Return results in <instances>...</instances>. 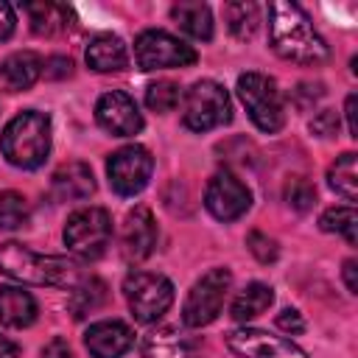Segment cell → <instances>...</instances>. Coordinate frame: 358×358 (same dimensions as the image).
Masks as SVG:
<instances>
[{
    "label": "cell",
    "mask_w": 358,
    "mask_h": 358,
    "mask_svg": "<svg viewBox=\"0 0 358 358\" xmlns=\"http://www.w3.org/2000/svg\"><path fill=\"white\" fill-rule=\"evenodd\" d=\"M154 171V157L143 145H123L106 159V176L117 196H137Z\"/></svg>",
    "instance_id": "30bf717a"
},
{
    "label": "cell",
    "mask_w": 358,
    "mask_h": 358,
    "mask_svg": "<svg viewBox=\"0 0 358 358\" xmlns=\"http://www.w3.org/2000/svg\"><path fill=\"white\" fill-rule=\"evenodd\" d=\"M0 358H20V347L6 336H0Z\"/></svg>",
    "instance_id": "f35d334b"
},
{
    "label": "cell",
    "mask_w": 358,
    "mask_h": 358,
    "mask_svg": "<svg viewBox=\"0 0 358 358\" xmlns=\"http://www.w3.org/2000/svg\"><path fill=\"white\" fill-rule=\"evenodd\" d=\"M238 98L246 106L252 123L260 131H280L285 123V106H282V95L277 90V81L263 76V73H243L238 76Z\"/></svg>",
    "instance_id": "277c9868"
},
{
    "label": "cell",
    "mask_w": 358,
    "mask_h": 358,
    "mask_svg": "<svg viewBox=\"0 0 358 358\" xmlns=\"http://www.w3.org/2000/svg\"><path fill=\"white\" fill-rule=\"evenodd\" d=\"M193 62H196V50L168 31L148 28L134 39V64L145 73L165 67H187Z\"/></svg>",
    "instance_id": "ba28073f"
},
{
    "label": "cell",
    "mask_w": 358,
    "mask_h": 358,
    "mask_svg": "<svg viewBox=\"0 0 358 358\" xmlns=\"http://www.w3.org/2000/svg\"><path fill=\"white\" fill-rule=\"evenodd\" d=\"M123 294H126L129 310L143 324L157 322L173 305V282L168 277H162V274L143 271V268H134V271L126 274Z\"/></svg>",
    "instance_id": "5b68a950"
},
{
    "label": "cell",
    "mask_w": 358,
    "mask_h": 358,
    "mask_svg": "<svg viewBox=\"0 0 358 358\" xmlns=\"http://www.w3.org/2000/svg\"><path fill=\"white\" fill-rule=\"evenodd\" d=\"M268 42L280 59L294 64H322L330 56L327 42L313 28L305 8L288 0L268 3Z\"/></svg>",
    "instance_id": "6da1fadb"
},
{
    "label": "cell",
    "mask_w": 358,
    "mask_h": 358,
    "mask_svg": "<svg viewBox=\"0 0 358 358\" xmlns=\"http://www.w3.org/2000/svg\"><path fill=\"white\" fill-rule=\"evenodd\" d=\"M112 238V218L103 207H81L64 224V243L73 255L95 260L103 255Z\"/></svg>",
    "instance_id": "52a82bcc"
},
{
    "label": "cell",
    "mask_w": 358,
    "mask_h": 358,
    "mask_svg": "<svg viewBox=\"0 0 358 358\" xmlns=\"http://www.w3.org/2000/svg\"><path fill=\"white\" fill-rule=\"evenodd\" d=\"M28 221V201L17 190L0 193V229H20Z\"/></svg>",
    "instance_id": "83f0119b"
},
{
    "label": "cell",
    "mask_w": 358,
    "mask_h": 358,
    "mask_svg": "<svg viewBox=\"0 0 358 358\" xmlns=\"http://www.w3.org/2000/svg\"><path fill=\"white\" fill-rule=\"evenodd\" d=\"M50 185H53V196L59 201H84L95 193V176H92L90 165H84V162L59 165Z\"/></svg>",
    "instance_id": "e0dca14e"
},
{
    "label": "cell",
    "mask_w": 358,
    "mask_h": 358,
    "mask_svg": "<svg viewBox=\"0 0 358 358\" xmlns=\"http://www.w3.org/2000/svg\"><path fill=\"white\" fill-rule=\"evenodd\" d=\"M319 227H322V232H341L350 246H355V241H358V235H355L358 215H355V210L350 204L347 207H327L319 215Z\"/></svg>",
    "instance_id": "4316f807"
},
{
    "label": "cell",
    "mask_w": 358,
    "mask_h": 358,
    "mask_svg": "<svg viewBox=\"0 0 358 358\" xmlns=\"http://www.w3.org/2000/svg\"><path fill=\"white\" fill-rule=\"evenodd\" d=\"M84 344L92 358H120L131 350L134 333L120 319H103L90 324V330L84 333Z\"/></svg>",
    "instance_id": "5bb4252c"
},
{
    "label": "cell",
    "mask_w": 358,
    "mask_h": 358,
    "mask_svg": "<svg viewBox=\"0 0 358 358\" xmlns=\"http://www.w3.org/2000/svg\"><path fill=\"white\" fill-rule=\"evenodd\" d=\"M31 31L39 36H59L73 25V11L59 3H28L25 6Z\"/></svg>",
    "instance_id": "44dd1931"
},
{
    "label": "cell",
    "mask_w": 358,
    "mask_h": 358,
    "mask_svg": "<svg viewBox=\"0 0 358 358\" xmlns=\"http://www.w3.org/2000/svg\"><path fill=\"white\" fill-rule=\"evenodd\" d=\"M120 246L129 260H145L157 246V224L148 207L129 210L120 232Z\"/></svg>",
    "instance_id": "9a60e30c"
},
{
    "label": "cell",
    "mask_w": 358,
    "mask_h": 358,
    "mask_svg": "<svg viewBox=\"0 0 358 358\" xmlns=\"http://www.w3.org/2000/svg\"><path fill=\"white\" fill-rule=\"evenodd\" d=\"M39 76H42V59L34 50H17V53H11L0 64V81L11 92H20V90L34 87Z\"/></svg>",
    "instance_id": "ac0fdd59"
},
{
    "label": "cell",
    "mask_w": 358,
    "mask_h": 358,
    "mask_svg": "<svg viewBox=\"0 0 358 358\" xmlns=\"http://www.w3.org/2000/svg\"><path fill=\"white\" fill-rule=\"evenodd\" d=\"M227 17V28L235 39H252L257 25H260V8L255 3H227L224 8Z\"/></svg>",
    "instance_id": "d4e9b609"
},
{
    "label": "cell",
    "mask_w": 358,
    "mask_h": 358,
    "mask_svg": "<svg viewBox=\"0 0 358 358\" xmlns=\"http://www.w3.org/2000/svg\"><path fill=\"white\" fill-rule=\"evenodd\" d=\"M310 131L319 137H333L338 131V115L333 109H322L313 120H310Z\"/></svg>",
    "instance_id": "1f68e13d"
},
{
    "label": "cell",
    "mask_w": 358,
    "mask_h": 358,
    "mask_svg": "<svg viewBox=\"0 0 358 358\" xmlns=\"http://www.w3.org/2000/svg\"><path fill=\"white\" fill-rule=\"evenodd\" d=\"M277 327H280V330H285L288 336H296V333H302V330H305V319H302V313H299V310L285 308L282 313H277Z\"/></svg>",
    "instance_id": "d6a6232c"
},
{
    "label": "cell",
    "mask_w": 358,
    "mask_h": 358,
    "mask_svg": "<svg viewBox=\"0 0 358 358\" xmlns=\"http://www.w3.org/2000/svg\"><path fill=\"white\" fill-rule=\"evenodd\" d=\"M252 204L249 187L229 171H218L204 190V207L210 210L213 218L218 221H235L241 218Z\"/></svg>",
    "instance_id": "8fae6325"
},
{
    "label": "cell",
    "mask_w": 358,
    "mask_h": 358,
    "mask_svg": "<svg viewBox=\"0 0 358 358\" xmlns=\"http://www.w3.org/2000/svg\"><path fill=\"white\" fill-rule=\"evenodd\" d=\"M227 347L241 358H308L291 338L271 336L257 327H238L227 333Z\"/></svg>",
    "instance_id": "7c38bea8"
},
{
    "label": "cell",
    "mask_w": 358,
    "mask_h": 358,
    "mask_svg": "<svg viewBox=\"0 0 358 358\" xmlns=\"http://www.w3.org/2000/svg\"><path fill=\"white\" fill-rule=\"evenodd\" d=\"M229 117H232L229 95L218 81L201 78L187 90L182 120L190 131H210L215 126L229 123Z\"/></svg>",
    "instance_id": "8992f818"
},
{
    "label": "cell",
    "mask_w": 358,
    "mask_h": 358,
    "mask_svg": "<svg viewBox=\"0 0 358 358\" xmlns=\"http://www.w3.org/2000/svg\"><path fill=\"white\" fill-rule=\"evenodd\" d=\"M87 64L98 73H117L129 64V50L123 45L120 36H112V34H98L90 39L87 45Z\"/></svg>",
    "instance_id": "d6986e66"
},
{
    "label": "cell",
    "mask_w": 358,
    "mask_h": 358,
    "mask_svg": "<svg viewBox=\"0 0 358 358\" xmlns=\"http://www.w3.org/2000/svg\"><path fill=\"white\" fill-rule=\"evenodd\" d=\"M182 101V90H179V84L176 81H157V84H151L148 90H145V106L151 109V112H173L176 109V103Z\"/></svg>",
    "instance_id": "f1b7e54d"
},
{
    "label": "cell",
    "mask_w": 358,
    "mask_h": 358,
    "mask_svg": "<svg viewBox=\"0 0 358 358\" xmlns=\"http://www.w3.org/2000/svg\"><path fill=\"white\" fill-rule=\"evenodd\" d=\"M355 271H358V263L350 257V260H344V282H347V291L350 294H358V282H355Z\"/></svg>",
    "instance_id": "74e56055"
},
{
    "label": "cell",
    "mask_w": 358,
    "mask_h": 358,
    "mask_svg": "<svg viewBox=\"0 0 358 358\" xmlns=\"http://www.w3.org/2000/svg\"><path fill=\"white\" fill-rule=\"evenodd\" d=\"M143 358H201L196 338L179 327H154L143 336Z\"/></svg>",
    "instance_id": "2e32d148"
},
{
    "label": "cell",
    "mask_w": 358,
    "mask_h": 358,
    "mask_svg": "<svg viewBox=\"0 0 358 358\" xmlns=\"http://www.w3.org/2000/svg\"><path fill=\"white\" fill-rule=\"evenodd\" d=\"M14 34V8L0 0V42H6Z\"/></svg>",
    "instance_id": "e575fe53"
},
{
    "label": "cell",
    "mask_w": 358,
    "mask_h": 358,
    "mask_svg": "<svg viewBox=\"0 0 358 358\" xmlns=\"http://www.w3.org/2000/svg\"><path fill=\"white\" fill-rule=\"evenodd\" d=\"M36 319V299L14 285H0V324L28 327Z\"/></svg>",
    "instance_id": "ffe728a7"
},
{
    "label": "cell",
    "mask_w": 358,
    "mask_h": 358,
    "mask_svg": "<svg viewBox=\"0 0 358 358\" xmlns=\"http://www.w3.org/2000/svg\"><path fill=\"white\" fill-rule=\"evenodd\" d=\"M0 151L14 168H39L50 154V117L36 109L14 115L0 134Z\"/></svg>",
    "instance_id": "3957f363"
},
{
    "label": "cell",
    "mask_w": 358,
    "mask_h": 358,
    "mask_svg": "<svg viewBox=\"0 0 358 358\" xmlns=\"http://www.w3.org/2000/svg\"><path fill=\"white\" fill-rule=\"evenodd\" d=\"M171 17L179 22V28L193 36V39H213V11L207 3H196V0H182L171 8Z\"/></svg>",
    "instance_id": "7402d4cb"
},
{
    "label": "cell",
    "mask_w": 358,
    "mask_h": 358,
    "mask_svg": "<svg viewBox=\"0 0 358 358\" xmlns=\"http://www.w3.org/2000/svg\"><path fill=\"white\" fill-rule=\"evenodd\" d=\"M246 246H249V252H252L260 263H274V260H277V255H280L277 241H274V238H268V235H263L260 229H252V232L246 235Z\"/></svg>",
    "instance_id": "4dcf8cb0"
},
{
    "label": "cell",
    "mask_w": 358,
    "mask_h": 358,
    "mask_svg": "<svg viewBox=\"0 0 358 358\" xmlns=\"http://www.w3.org/2000/svg\"><path fill=\"white\" fill-rule=\"evenodd\" d=\"M327 185L341 193L347 201L358 199V171H355V154L344 151L341 157H336V162L327 168Z\"/></svg>",
    "instance_id": "cb8c5ba5"
},
{
    "label": "cell",
    "mask_w": 358,
    "mask_h": 358,
    "mask_svg": "<svg viewBox=\"0 0 358 358\" xmlns=\"http://www.w3.org/2000/svg\"><path fill=\"white\" fill-rule=\"evenodd\" d=\"M0 271L17 282L28 285H59V288H73L81 274L78 266L67 257L56 255H39L17 241L0 243Z\"/></svg>",
    "instance_id": "7a4b0ae2"
},
{
    "label": "cell",
    "mask_w": 358,
    "mask_h": 358,
    "mask_svg": "<svg viewBox=\"0 0 358 358\" xmlns=\"http://www.w3.org/2000/svg\"><path fill=\"white\" fill-rule=\"evenodd\" d=\"M103 299H106V285H103L101 280L90 277V280H78V282L73 285L67 305H70L73 316H76V319H81V316L92 313Z\"/></svg>",
    "instance_id": "484cf974"
},
{
    "label": "cell",
    "mask_w": 358,
    "mask_h": 358,
    "mask_svg": "<svg viewBox=\"0 0 358 358\" xmlns=\"http://www.w3.org/2000/svg\"><path fill=\"white\" fill-rule=\"evenodd\" d=\"M95 120L103 131H109L115 137H131L143 129V115H140L137 103L120 90H109L98 98Z\"/></svg>",
    "instance_id": "4fadbf2b"
},
{
    "label": "cell",
    "mask_w": 358,
    "mask_h": 358,
    "mask_svg": "<svg viewBox=\"0 0 358 358\" xmlns=\"http://www.w3.org/2000/svg\"><path fill=\"white\" fill-rule=\"evenodd\" d=\"M42 70H45L48 78H64V76L73 73V62H70L67 56H50V59L42 64Z\"/></svg>",
    "instance_id": "836d02e7"
},
{
    "label": "cell",
    "mask_w": 358,
    "mask_h": 358,
    "mask_svg": "<svg viewBox=\"0 0 358 358\" xmlns=\"http://www.w3.org/2000/svg\"><path fill=\"white\" fill-rule=\"evenodd\" d=\"M285 201H288V207H294V210H299V213H305V210H310L313 204H316V187L305 179V176H291L288 182H285Z\"/></svg>",
    "instance_id": "f546056e"
},
{
    "label": "cell",
    "mask_w": 358,
    "mask_h": 358,
    "mask_svg": "<svg viewBox=\"0 0 358 358\" xmlns=\"http://www.w3.org/2000/svg\"><path fill=\"white\" fill-rule=\"evenodd\" d=\"M229 285H232L229 268H210L190 288L185 308H182V322L187 327H204V324L215 322L224 308V299L229 294Z\"/></svg>",
    "instance_id": "9c48e42d"
},
{
    "label": "cell",
    "mask_w": 358,
    "mask_h": 358,
    "mask_svg": "<svg viewBox=\"0 0 358 358\" xmlns=\"http://www.w3.org/2000/svg\"><path fill=\"white\" fill-rule=\"evenodd\" d=\"M274 302V291L266 282H249L246 288H241L229 305V313L235 322H249L255 316H260L263 310H268V305Z\"/></svg>",
    "instance_id": "603a6c76"
},
{
    "label": "cell",
    "mask_w": 358,
    "mask_h": 358,
    "mask_svg": "<svg viewBox=\"0 0 358 358\" xmlns=\"http://www.w3.org/2000/svg\"><path fill=\"white\" fill-rule=\"evenodd\" d=\"M39 358H73V350H70V344H67L64 338H53V341L42 350Z\"/></svg>",
    "instance_id": "d590c367"
},
{
    "label": "cell",
    "mask_w": 358,
    "mask_h": 358,
    "mask_svg": "<svg viewBox=\"0 0 358 358\" xmlns=\"http://www.w3.org/2000/svg\"><path fill=\"white\" fill-rule=\"evenodd\" d=\"M344 115H347L350 137H358V123H355V95H347V101H344Z\"/></svg>",
    "instance_id": "8d00e7d4"
}]
</instances>
